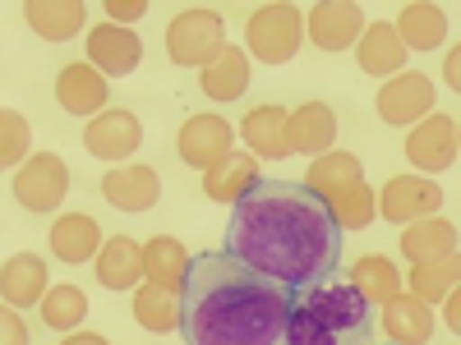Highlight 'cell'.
Returning <instances> with one entry per match:
<instances>
[{"label": "cell", "mask_w": 461, "mask_h": 345, "mask_svg": "<svg viewBox=\"0 0 461 345\" xmlns=\"http://www.w3.org/2000/svg\"><path fill=\"white\" fill-rule=\"evenodd\" d=\"M456 277H461L456 253H452V258H438V262H420L415 272H411V295L425 299V304H438L443 295L456 290Z\"/></svg>", "instance_id": "cell-34"}, {"label": "cell", "mask_w": 461, "mask_h": 345, "mask_svg": "<svg viewBox=\"0 0 461 345\" xmlns=\"http://www.w3.org/2000/svg\"><path fill=\"white\" fill-rule=\"evenodd\" d=\"M323 208L332 212L337 230H365V226L378 217V194L360 180V184H351V189H341V194H332Z\"/></svg>", "instance_id": "cell-33"}, {"label": "cell", "mask_w": 461, "mask_h": 345, "mask_svg": "<svg viewBox=\"0 0 461 345\" xmlns=\"http://www.w3.org/2000/svg\"><path fill=\"white\" fill-rule=\"evenodd\" d=\"M240 138L249 143V152H258V157L267 162H282L291 157V147H286V111L282 106H254L245 120H240Z\"/></svg>", "instance_id": "cell-27"}, {"label": "cell", "mask_w": 461, "mask_h": 345, "mask_svg": "<svg viewBox=\"0 0 461 345\" xmlns=\"http://www.w3.org/2000/svg\"><path fill=\"white\" fill-rule=\"evenodd\" d=\"M295 295L226 253H194L180 286L185 345H286Z\"/></svg>", "instance_id": "cell-2"}, {"label": "cell", "mask_w": 461, "mask_h": 345, "mask_svg": "<svg viewBox=\"0 0 461 345\" xmlns=\"http://www.w3.org/2000/svg\"><path fill=\"white\" fill-rule=\"evenodd\" d=\"M254 184H258V162L249 152H226L221 162L203 171V194L212 203H240Z\"/></svg>", "instance_id": "cell-21"}, {"label": "cell", "mask_w": 461, "mask_h": 345, "mask_svg": "<svg viewBox=\"0 0 461 345\" xmlns=\"http://www.w3.org/2000/svg\"><path fill=\"white\" fill-rule=\"evenodd\" d=\"M456 152H461V129H456V115L429 111L420 125H411L406 134V162L425 175L452 171L456 166Z\"/></svg>", "instance_id": "cell-6"}, {"label": "cell", "mask_w": 461, "mask_h": 345, "mask_svg": "<svg viewBox=\"0 0 461 345\" xmlns=\"http://www.w3.org/2000/svg\"><path fill=\"white\" fill-rule=\"evenodd\" d=\"M23 19L37 37H47V42H69L74 32H84V0H28L23 5Z\"/></svg>", "instance_id": "cell-24"}, {"label": "cell", "mask_w": 461, "mask_h": 345, "mask_svg": "<svg viewBox=\"0 0 461 345\" xmlns=\"http://www.w3.org/2000/svg\"><path fill=\"white\" fill-rule=\"evenodd\" d=\"M102 199L111 208H121V212H148V208H158L162 199V175L152 171V166H111L102 175Z\"/></svg>", "instance_id": "cell-14"}, {"label": "cell", "mask_w": 461, "mask_h": 345, "mask_svg": "<svg viewBox=\"0 0 461 345\" xmlns=\"http://www.w3.org/2000/svg\"><path fill=\"white\" fill-rule=\"evenodd\" d=\"M143 143V125L134 111H121L111 106L102 115H93V120L84 125V147L93 152L97 162H130L134 152Z\"/></svg>", "instance_id": "cell-10"}, {"label": "cell", "mask_w": 461, "mask_h": 345, "mask_svg": "<svg viewBox=\"0 0 461 345\" xmlns=\"http://www.w3.org/2000/svg\"><path fill=\"white\" fill-rule=\"evenodd\" d=\"M360 180H365V162L356 157V152H341V147L314 157L310 171H304V189H310L314 199H323V203H328L332 194H341V189L360 184Z\"/></svg>", "instance_id": "cell-23"}, {"label": "cell", "mask_w": 461, "mask_h": 345, "mask_svg": "<svg viewBox=\"0 0 461 345\" xmlns=\"http://www.w3.org/2000/svg\"><path fill=\"white\" fill-rule=\"evenodd\" d=\"M378 115L388 125L406 129V125H420L425 115L434 111V84H429V74H415V69H402L393 74L388 84L378 88Z\"/></svg>", "instance_id": "cell-9"}, {"label": "cell", "mask_w": 461, "mask_h": 345, "mask_svg": "<svg viewBox=\"0 0 461 345\" xmlns=\"http://www.w3.org/2000/svg\"><path fill=\"white\" fill-rule=\"evenodd\" d=\"M51 253L69 267L79 262H93L102 253V226L88 217V212H69L51 226Z\"/></svg>", "instance_id": "cell-22"}, {"label": "cell", "mask_w": 461, "mask_h": 345, "mask_svg": "<svg viewBox=\"0 0 461 345\" xmlns=\"http://www.w3.org/2000/svg\"><path fill=\"white\" fill-rule=\"evenodd\" d=\"M443 208V189L429 175H393L378 194V217L393 221V226H411V221H425Z\"/></svg>", "instance_id": "cell-8"}, {"label": "cell", "mask_w": 461, "mask_h": 345, "mask_svg": "<svg viewBox=\"0 0 461 345\" xmlns=\"http://www.w3.org/2000/svg\"><path fill=\"white\" fill-rule=\"evenodd\" d=\"M402 253L420 267V262H438L456 253V226L443 217H425V221H411L406 235H402Z\"/></svg>", "instance_id": "cell-29"}, {"label": "cell", "mask_w": 461, "mask_h": 345, "mask_svg": "<svg viewBox=\"0 0 461 345\" xmlns=\"http://www.w3.org/2000/svg\"><path fill=\"white\" fill-rule=\"evenodd\" d=\"M0 345H28V327L10 304H0Z\"/></svg>", "instance_id": "cell-36"}, {"label": "cell", "mask_w": 461, "mask_h": 345, "mask_svg": "<svg viewBox=\"0 0 461 345\" xmlns=\"http://www.w3.org/2000/svg\"><path fill=\"white\" fill-rule=\"evenodd\" d=\"M97 281L106 290H139L143 286V244L130 235H111L97 253Z\"/></svg>", "instance_id": "cell-20"}, {"label": "cell", "mask_w": 461, "mask_h": 345, "mask_svg": "<svg viewBox=\"0 0 461 345\" xmlns=\"http://www.w3.org/2000/svg\"><path fill=\"white\" fill-rule=\"evenodd\" d=\"M337 111L328 102H304L295 111H286V147L300 152V157H323L332 152L337 138Z\"/></svg>", "instance_id": "cell-15"}, {"label": "cell", "mask_w": 461, "mask_h": 345, "mask_svg": "<svg viewBox=\"0 0 461 345\" xmlns=\"http://www.w3.org/2000/svg\"><path fill=\"white\" fill-rule=\"evenodd\" d=\"M226 47V19L208 5H189L167 23V56L180 69H203Z\"/></svg>", "instance_id": "cell-5"}, {"label": "cell", "mask_w": 461, "mask_h": 345, "mask_svg": "<svg viewBox=\"0 0 461 345\" xmlns=\"http://www.w3.org/2000/svg\"><path fill=\"white\" fill-rule=\"evenodd\" d=\"M383 332L393 345H425L434 336V309L415 295H397L393 304H383Z\"/></svg>", "instance_id": "cell-25"}, {"label": "cell", "mask_w": 461, "mask_h": 345, "mask_svg": "<svg viewBox=\"0 0 461 345\" xmlns=\"http://www.w3.org/2000/svg\"><path fill=\"white\" fill-rule=\"evenodd\" d=\"M221 253L267 281H282L286 290H314L341 267V230L323 199H314L304 184L258 180L230 208Z\"/></svg>", "instance_id": "cell-1"}, {"label": "cell", "mask_w": 461, "mask_h": 345, "mask_svg": "<svg viewBox=\"0 0 461 345\" xmlns=\"http://www.w3.org/2000/svg\"><path fill=\"white\" fill-rule=\"evenodd\" d=\"M199 88L212 102L245 97V88H249V56H245V47H221V56L199 69Z\"/></svg>", "instance_id": "cell-26"}, {"label": "cell", "mask_w": 461, "mask_h": 345, "mask_svg": "<svg viewBox=\"0 0 461 345\" xmlns=\"http://www.w3.org/2000/svg\"><path fill=\"white\" fill-rule=\"evenodd\" d=\"M304 32L314 37L319 51H346L365 32V10L351 5V0H319L304 14Z\"/></svg>", "instance_id": "cell-13"}, {"label": "cell", "mask_w": 461, "mask_h": 345, "mask_svg": "<svg viewBox=\"0 0 461 345\" xmlns=\"http://www.w3.org/2000/svg\"><path fill=\"white\" fill-rule=\"evenodd\" d=\"M351 286L369 309H383V304H393L402 295V272L393 267V258H383V253H369L360 262H351Z\"/></svg>", "instance_id": "cell-28"}, {"label": "cell", "mask_w": 461, "mask_h": 345, "mask_svg": "<svg viewBox=\"0 0 461 345\" xmlns=\"http://www.w3.org/2000/svg\"><path fill=\"white\" fill-rule=\"evenodd\" d=\"M304 42V10L273 0V5H258L245 19V56H254L258 65H286L295 60Z\"/></svg>", "instance_id": "cell-4"}, {"label": "cell", "mask_w": 461, "mask_h": 345, "mask_svg": "<svg viewBox=\"0 0 461 345\" xmlns=\"http://www.w3.org/2000/svg\"><path fill=\"white\" fill-rule=\"evenodd\" d=\"M106 97H111V88H106V79L88 60H74V65L60 69V79H56L60 111H69V115H102Z\"/></svg>", "instance_id": "cell-17"}, {"label": "cell", "mask_w": 461, "mask_h": 345, "mask_svg": "<svg viewBox=\"0 0 461 345\" xmlns=\"http://www.w3.org/2000/svg\"><path fill=\"white\" fill-rule=\"evenodd\" d=\"M393 32L402 37L406 56H411V51H438L443 37L452 32V19H447L443 5H429V0H411V5L397 10Z\"/></svg>", "instance_id": "cell-16"}, {"label": "cell", "mask_w": 461, "mask_h": 345, "mask_svg": "<svg viewBox=\"0 0 461 345\" xmlns=\"http://www.w3.org/2000/svg\"><path fill=\"white\" fill-rule=\"evenodd\" d=\"M230 138H236V129H230L221 115H189L176 134V152H180L185 166L208 171L212 162H221L230 152Z\"/></svg>", "instance_id": "cell-12"}, {"label": "cell", "mask_w": 461, "mask_h": 345, "mask_svg": "<svg viewBox=\"0 0 461 345\" xmlns=\"http://www.w3.org/2000/svg\"><path fill=\"white\" fill-rule=\"evenodd\" d=\"M42 295H47V262L37 253L5 258V267H0V299L10 309H32V304H42Z\"/></svg>", "instance_id": "cell-19"}, {"label": "cell", "mask_w": 461, "mask_h": 345, "mask_svg": "<svg viewBox=\"0 0 461 345\" xmlns=\"http://www.w3.org/2000/svg\"><path fill=\"white\" fill-rule=\"evenodd\" d=\"M60 345H111L106 336H97V332H69Z\"/></svg>", "instance_id": "cell-39"}, {"label": "cell", "mask_w": 461, "mask_h": 345, "mask_svg": "<svg viewBox=\"0 0 461 345\" xmlns=\"http://www.w3.org/2000/svg\"><path fill=\"white\" fill-rule=\"evenodd\" d=\"M139 60H143V42L134 28H121V23L88 28V65L102 79H125V74L139 69Z\"/></svg>", "instance_id": "cell-11"}, {"label": "cell", "mask_w": 461, "mask_h": 345, "mask_svg": "<svg viewBox=\"0 0 461 345\" xmlns=\"http://www.w3.org/2000/svg\"><path fill=\"white\" fill-rule=\"evenodd\" d=\"M42 323L56 327V332H79V323L88 318V295L79 286H47L42 295Z\"/></svg>", "instance_id": "cell-32"}, {"label": "cell", "mask_w": 461, "mask_h": 345, "mask_svg": "<svg viewBox=\"0 0 461 345\" xmlns=\"http://www.w3.org/2000/svg\"><path fill=\"white\" fill-rule=\"evenodd\" d=\"M134 323L152 336H167V332H180V290H167V286H152L143 281L134 290Z\"/></svg>", "instance_id": "cell-30"}, {"label": "cell", "mask_w": 461, "mask_h": 345, "mask_svg": "<svg viewBox=\"0 0 461 345\" xmlns=\"http://www.w3.org/2000/svg\"><path fill=\"white\" fill-rule=\"evenodd\" d=\"M438 304H443V323H447V332H461V295L452 290V295H443Z\"/></svg>", "instance_id": "cell-38"}, {"label": "cell", "mask_w": 461, "mask_h": 345, "mask_svg": "<svg viewBox=\"0 0 461 345\" xmlns=\"http://www.w3.org/2000/svg\"><path fill=\"white\" fill-rule=\"evenodd\" d=\"M69 194V166L56 152H32V157L14 171V199L28 212H56Z\"/></svg>", "instance_id": "cell-7"}, {"label": "cell", "mask_w": 461, "mask_h": 345, "mask_svg": "<svg viewBox=\"0 0 461 345\" xmlns=\"http://www.w3.org/2000/svg\"><path fill=\"white\" fill-rule=\"evenodd\" d=\"M356 60L360 69L369 74V79H393V74L406 69V47L402 37L393 32V23H369L360 37H356Z\"/></svg>", "instance_id": "cell-18"}, {"label": "cell", "mask_w": 461, "mask_h": 345, "mask_svg": "<svg viewBox=\"0 0 461 345\" xmlns=\"http://www.w3.org/2000/svg\"><path fill=\"white\" fill-rule=\"evenodd\" d=\"M456 74H461V56L447 51V88H456Z\"/></svg>", "instance_id": "cell-40"}, {"label": "cell", "mask_w": 461, "mask_h": 345, "mask_svg": "<svg viewBox=\"0 0 461 345\" xmlns=\"http://www.w3.org/2000/svg\"><path fill=\"white\" fill-rule=\"evenodd\" d=\"M102 10L111 14L106 23H121V28H130L134 19H143V14H148V0H106Z\"/></svg>", "instance_id": "cell-37"}, {"label": "cell", "mask_w": 461, "mask_h": 345, "mask_svg": "<svg viewBox=\"0 0 461 345\" xmlns=\"http://www.w3.org/2000/svg\"><path fill=\"white\" fill-rule=\"evenodd\" d=\"M286 345H369V304L351 286H314L295 295Z\"/></svg>", "instance_id": "cell-3"}, {"label": "cell", "mask_w": 461, "mask_h": 345, "mask_svg": "<svg viewBox=\"0 0 461 345\" xmlns=\"http://www.w3.org/2000/svg\"><path fill=\"white\" fill-rule=\"evenodd\" d=\"M28 120L19 111H10V106H0V171H10V166H19V162H28Z\"/></svg>", "instance_id": "cell-35"}, {"label": "cell", "mask_w": 461, "mask_h": 345, "mask_svg": "<svg viewBox=\"0 0 461 345\" xmlns=\"http://www.w3.org/2000/svg\"><path fill=\"white\" fill-rule=\"evenodd\" d=\"M185 267H189V253L176 235H158L143 244V277L152 286H167V290H180L185 286Z\"/></svg>", "instance_id": "cell-31"}]
</instances>
